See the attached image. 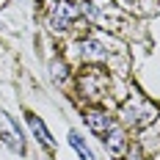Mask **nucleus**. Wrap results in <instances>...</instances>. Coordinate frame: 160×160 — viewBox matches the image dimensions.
<instances>
[{"instance_id":"2","label":"nucleus","mask_w":160,"mask_h":160,"mask_svg":"<svg viewBox=\"0 0 160 160\" xmlns=\"http://www.w3.org/2000/svg\"><path fill=\"white\" fill-rule=\"evenodd\" d=\"M0 138L8 149H14L17 155H25V141H22V132L17 130V124L11 122V116L6 111H0Z\"/></svg>"},{"instance_id":"7","label":"nucleus","mask_w":160,"mask_h":160,"mask_svg":"<svg viewBox=\"0 0 160 160\" xmlns=\"http://www.w3.org/2000/svg\"><path fill=\"white\" fill-rule=\"evenodd\" d=\"M28 124H31V130H33V135H36V141L42 146H55V141H52V135H50V130L42 124V119L39 116H33V113H28Z\"/></svg>"},{"instance_id":"8","label":"nucleus","mask_w":160,"mask_h":160,"mask_svg":"<svg viewBox=\"0 0 160 160\" xmlns=\"http://www.w3.org/2000/svg\"><path fill=\"white\" fill-rule=\"evenodd\" d=\"M80 47H83V55L91 58V61H102V58H105V47H102L99 42H94V39H86Z\"/></svg>"},{"instance_id":"4","label":"nucleus","mask_w":160,"mask_h":160,"mask_svg":"<svg viewBox=\"0 0 160 160\" xmlns=\"http://www.w3.org/2000/svg\"><path fill=\"white\" fill-rule=\"evenodd\" d=\"M83 119H86L88 130H91V132H97V135H105V132H108V130L113 127V119H111V113L99 111V108H88Z\"/></svg>"},{"instance_id":"9","label":"nucleus","mask_w":160,"mask_h":160,"mask_svg":"<svg viewBox=\"0 0 160 160\" xmlns=\"http://www.w3.org/2000/svg\"><path fill=\"white\" fill-rule=\"evenodd\" d=\"M69 144L75 146V149H78V155L83 160H94V152H91V149H88V146L83 144V138H80L78 132H75V130H72V132H69Z\"/></svg>"},{"instance_id":"6","label":"nucleus","mask_w":160,"mask_h":160,"mask_svg":"<svg viewBox=\"0 0 160 160\" xmlns=\"http://www.w3.org/2000/svg\"><path fill=\"white\" fill-rule=\"evenodd\" d=\"M75 17H78V6H72V3H64V0H61V3L55 6V11H52V28H55V31H64Z\"/></svg>"},{"instance_id":"1","label":"nucleus","mask_w":160,"mask_h":160,"mask_svg":"<svg viewBox=\"0 0 160 160\" xmlns=\"http://www.w3.org/2000/svg\"><path fill=\"white\" fill-rule=\"evenodd\" d=\"M122 116H124V122L132 124V127H144V124H149V122L158 119V108H155L152 102H146V99H138V97H135L132 102L124 105Z\"/></svg>"},{"instance_id":"5","label":"nucleus","mask_w":160,"mask_h":160,"mask_svg":"<svg viewBox=\"0 0 160 160\" xmlns=\"http://www.w3.org/2000/svg\"><path fill=\"white\" fill-rule=\"evenodd\" d=\"M105 146H108V152H111L113 158L122 160L124 155H127V135H124V130L113 124V127L105 132Z\"/></svg>"},{"instance_id":"3","label":"nucleus","mask_w":160,"mask_h":160,"mask_svg":"<svg viewBox=\"0 0 160 160\" xmlns=\"http://www.w3.org/2000/svg\"><path fill=\"white\" fill-rule=\"evenodd\" d=\"M80 86H83L86 97H94V99H99V97H105L108 78H105L99 69H86V75L80 78Z\"/></svg>"}]
</instances>
